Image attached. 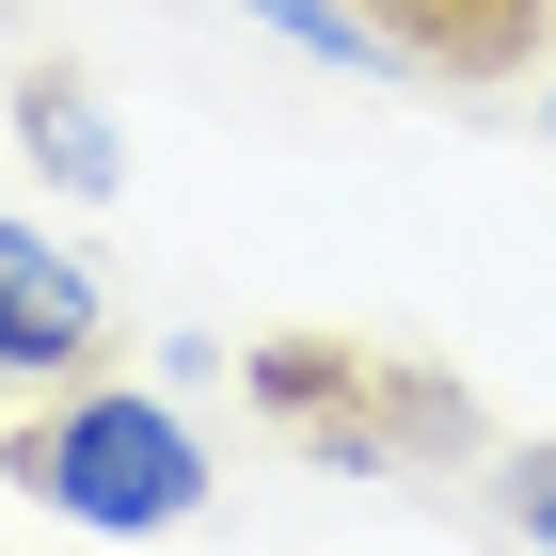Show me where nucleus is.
Masks as SVG:
<instances>
[{
	"label": "nucleus",
	"mask_w": 556,
	"mask_h": 556,
	"mask_svg": "<svg viewBox=\"0 0 556 556\" xmlns=\"http://www.w3.org/2000/svg\"><path fill=\"white\" fill-rule=\"evenodd\" d=\"M239 382H255V414L287 429L302 462H334V477H445V462H493L477 397L445 382V366H414V350H382V334H255V350H239Z\"/></svg>",
	"instance_id": "1"
},
{
	"label": "nucleus",
	"mask_w": 556,
	"mask_h": 556,
	"mask_svg": "<svg viewBox=\"0 0 556 556\" xmlns=\"http://www.w3.org/2000/svg\"><path fill=\"white\" fill-rule=\"evenodd\" d=\"M0 477L33 493V509L96 525V541H175V525L207 509V445L191 414L143 382H48L0 414Z\"/></svg>",
	"instance_id": "2"
},
{
	"label": "nucleus",
	"mask_w": 556,
	"mask_h": 556,
	"mask_svg": "<svg viewBox=\"0 0 556 556\" xmlns=\"http://www.w3.org/2000/svg\"><path fill=\"white\" fill-rule=\"evenodd\" d=\"M96 366H112V287H96L48 223L0 207V382L48 397V382H96Z\"/></svg>",
	"instance_id": "3"
},
{
	"label": "nucleus",
	"mask_w": 556,
	"mask_h": 556,
	"mask_svg": "<svg viewBox=\"0 0 556 556\" xmlns=\"http://www.w3.org/2000/svg\"><path fill=\"white\" fill-rule=\"evenodd\" d=\"M397 48H414V80H445V96H477V80H525L541 64V33H556V0H366Z\"/></svg>",
	"instance_id": "4"
},
{
	"label": "nucleus",
	"mask_w": 556,
	"mask_h": 556,
	"mask_svg": "<svg viewBox=\"0 0 556 556\" xmlns=\"http://www.w3.org/2000/svg\"><path fill=\"white\" fill-rule=\"evenodd\" d=\"M16 160H33L48 191H80V207L128 191V128H112V96H96L80 64H16Z\"/></svg>",
	"instance_id": "5"
},
{
	"label": "nucleus",
	"mask_w": 556,
	"mask_h": 556,
	"mask_svg": "<svg viewBox=\"0 0 556 556\" xmlns=\"http://www.w3.org/2000/svg\"><path fill=\"white\" fill-rule=\"evenodd\" d=\"M255 16L302 48V64H350V80H414V48H397L366 0H255Z\"/></svg>",
	"instance_id": "6"
},
{
	"label": "nucleus",
	"mask_w": 556,
	"mask_h": 556,
	"mask_svg": "<svg viewBox=\"0 0 556 556\" xmlns=\"http://www.w3.org/2000/svg\"><path fill=\"white\" fill-rule=\"evenodd\" d=\"M493 509L525 556H556V445H493Z\"/></svg>",
	"instance_id": "7"
},
{
	"label": "nucleus",
	"mask_w": 556,
	"mask_h": 556,
	"mask_svg": "<svg viewBox=\"0 0 556 556\" xmlns=\"http://www.w3.org/2000/svg\"><path fill=\"white\" fill-rule=\"evenodd\" d=\"M541 128H556V96H541Z\"/></svg>",
	"instance_id": "8"
}]
</instances>
